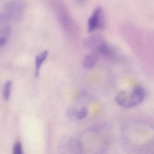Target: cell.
I'll return each instance as SVG.
<instances>
[{"label":"cell","mask_w":154,"mask_h":154,"mask_svg":"<svg viewBox=\"0 0 154 154\" xmlns=\"http://www.w3.org/2000/svg\"><path fill=\"white\" fill-rule=\"evenodd\" d=\"M98 61V57L93 53L88 54L82 59V66L85 69H89L94 67Z\"/></svg>","instance_id":"obj_5"},{"label":"cell","mask_w":154,"mask_h":154,"mask_svg":"<svg viewBox=\"0 0 154 154\" xmlns=\"http://www.w3.org/2000/svg\"><path fill=\"white\" fill-rule=\"evenodd\" d=\"M146 96V91L140 85L135 86L131 91H119L116 98L119 106L126 108L134 107L142 103Z\"/></svg>","instance_id":"obj_1"},{"label":"cell","mask_w":154,"mask_h":154,"mask_svg":"<svg viewBox=\"0 0 154 154\" xmlns=\"http://www.w3.org/2000/svg\"><path fill=\"white\" fill-rule=\"evenodd\" d=\"M25 8L23 0H10L5 5L3 14L9 20H20L23 17Z\"/></svg>","instance_id":"obj_2"},{"label":"cell","mask_w":154,"mask_h":154,"mask_svg":"<svg viewBox=\"0 0 154 154\" xmlns=\"http://www.w3.org/2000/svg\"><path fill=\"white\" fill-rule=\"evenodd\" d=\"M88 113V109L87 107H83L77 113V117L79 119H82L87 116Z\"/></svg>","instance_id":"obj_8"},{"label":"cell","mask_w":154,"mask_h":154,"mask_svg":"<svg viewBox=\"0 0 154 154\" xmlns=\"http://www.w3.org/2000/svg\"><path fill=\"white\" fill-rule=\"evenodd\" d=\"M48 56V51H45L39 54L35 59V77L38 78L39 76L41 67Z\"/></svg>","instance_id":"obj_6"},{"label":"cell","mask_w":154,"mask_h":154,"mask_svg":"<svg viewBox=\"0 0 154 154\" xmlns=\"http://www.w3.org/2000/svg\"><path fill=\"white\" fill-rule=\"evenodd\" d=\"M105 17L103 9L98 7L94 10L88 22V30L92 32L96 30L102 29L104 25Z\"/></svg>","instance_id":"obj_3"},{"label":"cell","mask_w":154,"mask_h":154,"mask_svg":"<svg viewBox=\"0 0 154 154\" xmlns=\"http://www.w3.org/2000/svg\"><path fill=\"white\" fill-rule=\"evenodd\" d=\"M12 87V82L8 80L5 82L3 91V97L5 100H8L10 98L11 91Z\"/></svg>","instance_id":"obj_7"},{"label":"cell","mask_w":154,"mask_h":154,"mask_svg":"<svg viewBox=\"0 0 154 154\" xmlns=\"http://www.w3.org/2000/svg\"><path fill=\"white\" fill-rule=\"evenodd\" d=\"M102 37L99 35H93L87 38L84 41V45L89 48H91L98 52L101 46L105 42Z\"/></svg>","instance_id":"obj_4"},{"label":"cell","mask_w":154,"mask_h":154,"mask_svg":"<svg viewBox=\"0 0 154 154\" xmlns=\"http://www.w3.org/2000/svg\"><path fill=\"white\" fill-rule=\"evenodd\" d=\"M13 154H23L21 144L20 142H17L14 144L13 148Z\"/></svg>","instance_id":"obj_9"},{"label":"cell","mask_w":154,"mask_h":154,"mask_svg":"<svg viewBox=\"0 0 154 154\" xmlns=\"http://www.w3.org/2000/svg\"><path fill=\"white\" fill-rule=\"evenodd\" d=\"M79 2H83V1H84V0H79Z\"/></svg>","instance_id":"obj_10"}]
</instances>
